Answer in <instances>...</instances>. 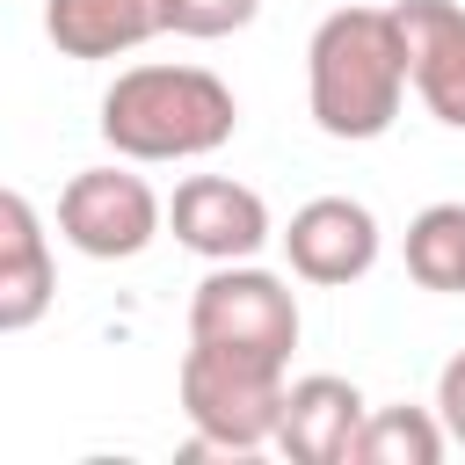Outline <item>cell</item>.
Segmentation results:
<instances>
[{
    "instance_id": "cell-1",
    "label": "cell",
    "mask_w": 465,
    "mask_h": 465,
    "mask_svg": "<svg viewBox=\"0 0 465 465\" xmlns=\"http://www.w3.org/2000/svg\"><path fill=\"white\" fill-rule=\"evenodd\" d=\"M407 44L392 7H334L305 44V109L327 138L371 145L407 102Z\"/></svg>"
},
{
    "instance_id": "cell-2",
    "label": "cell",
    "mask_w": 465,
    "mask_h": 465,
    "mask_svg": "<svg viewBox=\"0 0 465 465\" xmlns=\"http://www.w3.org/2000/svg\"><path fill=\"white\" fill-rule=\"evenodd\" d=\"M240 131V102L203 65H131L102 94V138L116 160H203Z\"/></svg>"
},
{
    "instance_id": "cell-3",
    "label": "cell",
    "mask_w": 465,
    "mask_h": 465,
    "mask_svg": "<svg viewBox=\"0 0 465 465\" xmlns=\"http://www.w3.org/2000/svg\"><path fill=\"white\" fill-rule=\"evenodd\" d=\"M283 371H291V363L254 356V349L189 341V349H182V371H174V392H182V414H189V429H196V450L247 458V450L276 443L283 392H291Z\"/></svg>"
},
{
    "instance_id": "cell-4",
    "label": "cell",
    "mask_w": 465,
    "mask_h": 465,
    "mask_svg": "<svg viewBox=\"0 0 465 465\" xmlns=\"http://www.w3.org/2000/svg\"><path fill=\"white\" fill-rule=\"evenodd\" d=\"M298 291L276 269L254 262H211V276L189 298V341H218V349H254L291 363L298 349Z\"/></svg>"
},
{
    "instance_id": "cell-5",
    "label": "cell",
    "mask_w": 465,
    "mask_h": 465,
    "mask_svg": "<svg viewBox=\"0 0 465 465\" xmlns=\"http://www.w3.org/2000/svg\"><path fill=\"white\" fill-rule=\"evenodd\" d=\"M160 225H167V203L131 167H80L58 189V240L87 262H131L160 240Z\"/></svg>"
},
{
    "instance_id": "cell-6",
    "label": "cell",
    "mask_w": 465,
    "mask_h": 465,
    "mask_svg": "<svg viewBox=\"0 0 465 465\" xmlns=\"http://www.w3.org/2000/svg\"><path fill=\"white\" fill-rule=\"evenodd\" d=\"M378 247H385V232H378L371 203H356V196H312V203H298L291 225H283L291 276H305V283H320V291L363 283V276L378 269Z\"/></svg>"
},
{
    "instance_id": "cell-7",
    "label": "cell",
    "mask_w": 465,
    "mask_h": 465,
    "mask_svg": "<svg viewBox=\"0 0 465 465\" xmlns=\"http://www.w3.org/2000/svg\"><path fill=\"white\" fill-rule=\"evenodd\" d=\"M167 225H174V240H182L189 254H203V262H254V254L269 247V232H276L262 189H247V182H232V174H189V182H174Z\"/></svg>"
},
{
    "instance_id": "cell-8",
    "label": "cell",
    "mask_w": 465,
    "mask_h": 465,
    "mask_svg": "<svg viewBox=\"0 0 465 465\" xmlns=\"http://www.w3.org/2000/svg\"><path fill=\"white\" fill-rule=\"evenodd\" d=\"M400 44H407V80L421 109L443 131H465V7L458 0H392Z\"/></svg>"
},
{
    "instance_id": "cell-9",
    "label": "cell",
    "mask_w": 465,
    "mask_h": 465,
    "mask_svg": "<svg viewBox=\"0 0 465 465\" xmlns=\"http://www.w3.org/2000/svg\"><path fill=\"white\" fill-rule=\"evenodd\" d=\"M363 421H371V400L356 392V378L312 371V378H291V392H283L276 450L291 465H356Z\"/></svg>"
},
{
    "instance_id": "cell-10",
    "label": "cell",
    "mask_w": 465,
    "mask_h": 465,
    "mask_svg": "<svg viewBox=\"0 0 465 465\" xmlns=\"http://www.w3.org/2000/svg\"><path fill=\"white\" fill-rule=\"evenodd\" d=\"M58 298V269H51V232L36 218V203L22 189L0 196V334H29Z\"/></svg>"
},
{
    "instance_id": "cell-11",
    "label": "cell",
    "mask_w": 465,
    "mask_h": 465,
    "mask_svg": "<svg viewBox=\"0 0 465 465\" xmlns=\"http://www.w3.org/2000/svg\"><path fill=\"white\" fill-rule=\"evenodd\" d=\"M160 0H44V36L65 58H124L145 36H160Z\"/></svg>"
},
{
    "instance_id": "cell-12",
    "label": "cell",
    "mask_w": 465,
    "mask_h": 465,
    "mask_svg": "<svg viewBox=\"0 0 465 465\" xmlns=\"http://www.w3.org/2000/svg\"><path fill=\"white\" fill-rule=\"evenodd\" d=\"M450 450V429L436 407H371L356 436V465H436Z\"/></svg>"
},
{
    "instance_id": "cell-13",
    "label": "cell",
    "mask_w": 465,
    "mask_h": 465,
    "mask_svg": "<svg viewBox=\"0 0 465 465\" xmlns=\"http://www.w3.org/2000/svg\"><path fill=\"white\" fill-rule=\"evenodd\" d=\"M407 276L421 291L465 298V203H429L407 225Z\"/></svg>"
},
{
    "instance_id": "cell-14",
    "label": "cell",
    "mask_w": 465,
    "mask_h": 465,
    "mask_svg": "<svg viewBox=\"0 0 465 465\" xmlns=\"http://www.w3.org/2000/svg\"><path fill=\"white\" fill-rule=\"evenodd\" d=\"M254 15H262V0H160V22H167L174 36H196V44L232 36V29H247Z\"/></svg>"
},
{
    "instance_id": "cell-15",
    "label": "cell",
    "mask_w": 465,
    "mask_h": 465,
    "mask_svg": "<svg viewBox=\"0 0 465 465\" xmlns=\"http://www.w3.org/2000/svg\"><path fill=\"white\" fill-rule=\"evenodd\" d=\"M436 414H443V429H450V443L465 450V349L443 363V378H436Z\"/></svg>"
}]
</instances>
